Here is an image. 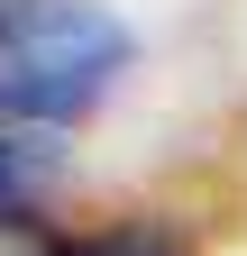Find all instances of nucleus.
<instances>
[{
	"mask_svg": "<svg viewBox=\"0 0 247 256\" xmlns=\"http://www.w3.org/2000/svg\"><path fill=\"white\" fill-rule=\"evenodd\" d=\"M37 238H46L37 220H0V256H37Z\"/></svg>",
	"mask_w": 247,
	"mask_h": 256,
	"instance_id": "4",
	"label": "nucleus"
},
{
	"mask_svg": "<svg viewBox=\"0 0 247 256\" xmlns=\"http://www.w3.org/2000/svg\"><path fill=\"white\" fill-rule=\"evenodd\" d=\"M46 192H55V146H37L28 128L0 119V220H28Z\"/></svg>",
	"mask_w": 247,
	"mask_h": 256,
	"instance_id": "2",
	"label": "nucleus"
},
{
	"mask_svg": "<svg viewBox=\"0 0 247 256\" xmlns=\"http://www.w3.org/2000/svg\"><path fill=\"white\" fill-rule=\"evenodd\" d=\"M128 74V28L101 0H0V119L74 128Z\"/></svg>",
	"mask_w": 247,
	"mask_h": 256,
	"instance_id": "1",
	"label": "nucleus"
},
{
	"mask_svg": "<svg viewBox=\"0 0 247 256\" xmlns=\"http://www.w3.org/2000/svg\"><path fill=\"white\" fill-rule=\"evenodd\" d=\"M37 256H183L174 229H101V238H37Z\"/></svg>",
	"mask_w": 247,
	"mask_h": 256,
	"instance_id": "3",
	"label": "nucleus"
}]
</instances>
